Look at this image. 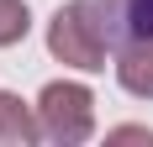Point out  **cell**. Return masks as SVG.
I'll return each instance as SVG.
<instances>
[{
    "label": "cell",
    "instance_id": "cell-1",
    "mask_svg": "<svg viewBox=\"0 0 153 147\" xmlns=\"http://www.w3.org/2000/svg\"><path fill=\"white\" fill-rule=\"evenodd\" d=\"M48 47H53V58L74 63V68H106V37H100V26H95L90 0L58 5L53 26H48Z\"/></svg>",
    "mask_w": 153,
    "mask_h": 147
},
{
    "label": "cell",
    "instance_id": "cell-2",
    "mask_svg": "<svg viewBox=\"0 0 153 147\" xmlns=\"http://www.w3.org/2000/svg\"><path fill=\"white\" fill-rule=\"evenodd\" d=\"M90 89L85 84H69V79H58V84H48L42 95H37V132L48 137V142H85L95 126V110H90Z\"/></svg>",
    "mask_w": 153,
    "mask_h": 147
},
{
    "label": "cell",
    "instance_id": "cell-3",
    "mask_svg": "<svg viewBox=\"0 0 153 147\" xmlns=\"http://www.w3.org/2000/svg\"><path fill=\"white\" fill-rule=\"evenodd\" d=\"M90 11H95L106 47L153 42V0H90Z\"/></svg>",
    "mask_w": 153,
    "mask_h": 147
},
{
    "label": "cell",
    "instance_id": "cell-4",
    "mask_svg": "<svg viewBox=\"0 0 153 147\" xmlns=\"http://www.w3.org/2000/svg\"><path fill=\"white\" fill-rule=\"evenodd\" d=\"M32 137H42V132L27 116V105L16 95H0V142H32Z\"/></svg>",
    "mask_w": 153,
    "mask_h": 147
},
{
    "label": "cell",
    "instance_id": "cell-5",
    "mask_svg": "<svg viewBox=\"0 0 153 147\" xmlns=\"http://www.w3.org/2000/svg\"><path fill=\"white\" fill-rule=\"evenodd\" d=\"M27 5L21 0H0V47L5 42H16V37H27Z\"/></svg>",
    "mask_w": 153,
    "mask_h": 147
},
{
    "label": "cell",
    "instance_id": "cell-6",
    "mask_svg": "<svg viewBox=\"0 0 153 147\" xmlns=\"http://www.w3.org/2000/svg\"><path fill=\"white\" fill-rule=\"evenodd\" d=\"M116 142H153V132L148 126H122V132H111Z\"/></svg>",
    "mask_w": 153,
    "mask_h": 147
}]
</instances>
